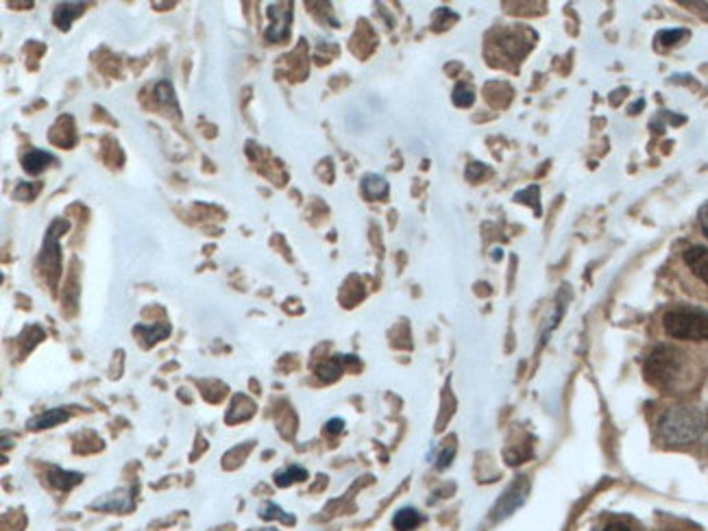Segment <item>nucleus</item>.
Here are the masks:
<instances>
[{
    "label": "nucleus",
    "mask_w": 708,
    "mask_h": 531,
    "mask_svg": "<svg viewBox=\"0 0 708 531\" xmlns=\"http://www.w3.org/2000/svg\"><path fill=\"white\" fill-rule=\"evenodd\" d=\"M53 162H57L55 155L48 151H42V148H31V151L22 157V165H25V170L29 175H40L42 170Z\"/></svg>",
    "instance_id": "obj_7"
},
{
    "label": "nucleus",
    "mask_w": 708,
    "mask_h": 531,
    "mask_svg": "<svg viewBox=\"0 0 708 531\" xmlns=\"http://www.w3.org/2000/svg\"><path fill=\"white\" fill-rule=\"evenodd\" d=\"M480 173H484V165H482V164H471L469 170H466V176H469V179H477V175H480Z\"/></svg>",
    "instance_id": "obj_24"
},
{
    "label": "nucleus",
    "mask_w": 708,
    "mask_h": 531,
    "mask_svg": "<svg viewBox=\"0 0 708 531\" xmlns=\"http://www.w3.org/2000/svg\"><path fill=\"white\" fill-rule=\"evenodd\" d=\"M135 334H146L145 340L151 342V345H155V342L164 340V337L170 334V327L168 325H151V327H148V325H138V327H135Z\"/></svg>",
    "instance_id": "obj_15"
},
{
    "label": "nucleus",
    "mask_w": 708,
    "mask_h": 531,
    "mask_svg": "<svg viewBox=\"0 0 708 531\" xmlns=\"http://www.w3.org/2000/svg\"><path fill=\"white\" fill-rule=\"evenodd\" d=\"M683 37H687V31L684 29L658 33V42H661L663 46H673V44H678L680 40H683Z\"/></svg>",
    "instance_id": "obj_18"
},
{
    "label": "nucleus",
    "mask_w": 708,
    "mask_h": 531,
    "mask_svg": "<svg viewBox=\"0 0 708 531\" xmlns=\"http://www.w3.org/2000/svg\"><path fill=\"white\" fill-rule=\"evenodd\" d=\"M343 427H344V423H343V420H340V418H334V420H329V423H327V434H340V431H343Z\"/></svg>",
    "instance_id": "obj_23"
},
{
    "label": "nucleus",
    "mask_w": 708,
    "mask_h": 531,
    "mask_svg": "<svg viewBox=\"0 0 708 531\" xmlns=\"http://www.w3.org/2000/svg\"><path fill=\"white\" fill-rule=\"evenodd\" d=\"M84 7L85 5H81V3L57 5V9H55V14H53V22L57 25V29L68 31L70 25H73V20L79 18V15L84 14Z\"/></svg>",
    "instance_id": "obj_8"
},
{
    "label": "nucleus",
    "mask_w": 708,
    "mask_h": 531,
    "mask_svg": "<svg viewBox=\"0 0 708 531\" xmlns=\"http://www.w3.org/2000/svg\"><path fill=\"white\" fill-rule=\"evenodd\" d=\"M155 98L159 105H164V107H170L175 114H179V105H177V98H175V90L173 85H170L168 81H159L155 85Z\"/></svg>",
    "instance_id": "obj_13"
},
{
    "label": "nucleus",
    "mask_w": 708,
    "mask_h": 531,
    "mask_svg": "<svg viewBox=\"0 0 708 531\" xmlns=\"http://www.w3.org/2000/svg\"><path fill=\"white\" fill-rule=\"evenodd\" d=\"M665 331L678 340H708V314L702 309L678 307L663 318Z\"/></svg>",
    "instance_id": "obj_2"
},
{
    "label": "nucleus",
    "mask_w": 708,
    "mask_h": 531,
    "mask_svg": "<svg viewBox=\"0 0 708 531\" xmlns=\"http://www.w3.org/2000/svg\"><path fill=\"white\" fill-rule=\"evenodd\" d=\"M282 514H284V512L279 510L277 506H273V503H268V506L262 507V518H266V521H271V518H284L285 523H288V521H293V518H288V516H282Z\"/></svg>",
    "instance_id": "obj_20"
},
{
    "label": "nucleus",
    "mask_w": 708,
    "mask_h": 531,
    "mask_svg": "<svg viewBox=\"0 0 708 531\" xmlns=\"http://www.w3.org/2000/svg\"><path fill=\"white\" fill-rule=\"evenodd\" d=\"M48 481L55 486V488H62V490H70L73 486L81 484L84 481V475L81 473H70V470H62V468H51V473H48Z\"/></svg>",
    "instance_id": "obj_12"
},
{
    "label": "nucleus",
    "mask_w": 708,
    "mask_h": 531,
    "mask_svg": "<svg viewBox=\"0 0 708 531\" xmlns=\"http://www.w3.org/2000/svg\"><path fill=\"white\" fill-rule=\"evenodd\" d=\"M706 429V414L698 407L678 406L663 414L658 431L667 445H689L695 442Z\"/></svg>",
    "instance_id": "obj_1"
},
{
    "label": "nucleus",
    "mask_w": 708,
    "mask_h": 531,
    "mask_svg": "<svg viewBox=\"0 0 708 531\" xmlns=\"http://www.w3.org/2000/svg\"><path fill=\"white\" fill-rule=\"evenodd\" d=\"M64 420H68V412H65V409H62V407H55V409H48V412L40 414V416L31 418L26 425H29L31 429H48V427H55V425L64 423Z\"/></svg>",
    "instance_id": "obj_10"
},
{
    "label": "nucleus",
    "mask_w": 708,
    "mask_h": 531,
    "mask_svg": "<svg viewBox=\"0 0 708 531\" xmlns=\"http://www.w3.org/2000/svg\"><path fill=\"white\" fill-rule=\"evenodd\" d=\"M318 377H321L323 381H334L338 379V375L343 373V357H334V359H327L325 364H321L318 366Z\"/></svg>",
    "instance_id": "obj_16"
},
{
    "label": "nucleus",
    "mask_w": 708,
    "mask_h": 531,
    "mask_svg": "<svg viewBox=\"0 0 708 531\" xmlns=\"http://www.w3.org/2000/svg\"><path fill=\"white\" fill-rule=\"evenodd\" d=\"M362 192H364V196L369 198V201H380V198H386L388 196V184L386 179L380 175H366L364 179H362Z\"/></svg>",
    "instance_id": "obj_9"
},
{
    "label": "nucleus",
    "mask_w": 708,
    "mask_h": 531,
    "mask_svg": "<svg viewBox=\"0 0 708 531\" xmlns=\"http://www.w3.org/2000/svg\"><path fill=\"white\" fill-rule=\"evenodd\" d=\"M37 192H40V184H33L31 187L26 184H20L14 190V196L18 198V201H31V198L37 196Z\"/></svg>",
    "instance_id": "obj_19"
},
{
    "label": "nucleus",
    "mask_w": 708,
    "mask_h": 531,
    "mask_svg": "<svg viewBox=\"0 0 708 531\" xmlns=\"http://www.w3.org/2000/svg\"><path fill=\"white\" fill-rule=\"evenodd\" d=\"M475 101V92L471 90L469 85H464V83H458L454 90V103L458 105V107H471Z\"/></svg>",
    "instance_id": "obj_17"
},
{
    "label": "nucleus",
    "mask_w": 708,
    "mask_h": 531,
    "mask_svg": "<svg viewBox=\"0 0 708 531\" xmlns=\"http://www.w3.org/2000/svg\"><path fill=\"white\" fill-rule=\"evenodd\" d=\"M683 366L680 353L672 346H656L645 359V379L656 388H669Z\"/></svg>",
    "instance_id": "obj_3"
},
{
    "label": "nucleus",
    "mask_w": 708,
    "mask_h": 531,
    "mask_svg": "<svg viewBox=\"0 0 708 531\" xmlns=\"http://www.w3.org/2000/svg\"><path fill=\"white\" fill-rule=\"evenodd\" d=\"M304 479H307V470L301 468V466H290L285 470H279V473L275 475L277 486H282V488L284 486H290V484H294V481H304Z\"/></svg>",
    "instance_id": "obj_14"
},
{
    "label": "nucleus",
    "mask_w": 708,
    "mask_h": 531,
    "mask_svg": "<svg viewBox=\"0 0 708 531\" xmlns=\"http://www.w3.org/2000/svg\"><path fill=\"white\" fill-rule=\"evenodd\" d=\"M421 523H424V516L413 510V507H404V510H399L393 518V527L397 531H413L419 527Z\"/></svg>",
    "instance_id": "obj_11"
},
{
    "label": "nucleus",
    "mask_w": 708,
    "mask_h": 531,
    "mask_svg": "<svg viewBox=\"0 0 708 531\" xmlns=\"http://www.w3.org/2000/svg\"><path fill=\"white\" fill-rule=\"evenodd\" d=\"M454 445L452 446H447V449H444L443 453H441V457H438V468H444V466H449V462H452V457H454Z\"/></svg>",
    "instance_id": "obj_21"
},
{
    "label": "nucleus",
    "mask_w": 708,
    "mask_h": 531,
    "mask_svg": "<svg viewBox=\"0 0 708 531\" xmlns=\"http://www.w3.org/2000/svg\"><path fill=\"white\" fill-rule=\"evenodd\" d=\"M262 531H275V529H262Z\"/></svg>",
    "instance_id": "obj_26"
},
{
    "label": "nucleus",
    "mask_w": 708,
    "mask_h": 531,
    "mask_svg": "<svg viewBox=\"0 0 708 531\" xmlns=\"http://www.w3.org/2000/svg\"><path fill=\"white\" fill-rule=\"evenodd\" d=\"M268 18H271V25L264 33V37L268 42L279 44L285 42L290 35V22H293V5L285 3H277L268 7Z\"/></svg>",
    "instance_id": "obj_5"
},
{
    "label": "nucleus",
    "mask_w": 708,
    "mask_h": 531,
    "mask_svg": "<svg viewBox=\"0 0 708 531\" xmlns=\"http://www.w3.org/2000/svg\"><path fill=\"white\" fill-rule=\"evenodd\" d=\"M70 229L68 220H55V223L48 226L46 237H44V246H42V255H40V268L44 275H48V281L51 286L57 284L59 279V270H62V255H59V237H62L65 231Z\"/></svg>",
    "instance_id": "obj_4"
},
{
    "label": "nucleus",
    "mask_w": 708,
    "mask_h": 531,
    "mask_svg": "<svg viewBox=\"0 0 708 531\" xmlns=\"http://www.w3.org/2000/svg\"><path fill=\"white\" fill-rule=\"evenodd\" d=\"M698 218H700V226H702V231H704V235L708 237V203H706V205H702V209H700Z\"/></svg>",
    "instance_id": "obj_22"
},
{
    "label": "nucleus",
    "mask_w": 708,
    "mask_h": 531,
    "mask_svg": "<svg viewBox=\"0 0 708 531\" xmlns=\"http://www.w3.org/2000/svg\"><path fill=\"white\" fill-rule=\"evenodd\" d=\"M602 531H630L623 523H611L608 527H603Z\"/></svg>",
    "instance_id": "obj_25"
},
{
    "label": "nucleus",
    "mask_w": 708,
    "mask_h": 531,
    "mask_svg": "<svg viewBox=\"0 0 708 531\" xmlns=\"http://www.w3.org/2000/svg\"><path fill=\"white\" fill-rule=\"evenodd\" d=\"M684 264L693 270V275L698 276V279H702L708 286V248H689V251L684 253Z\"/></svg>",
    "instance_id": "obj_6"
}]
</instances>
